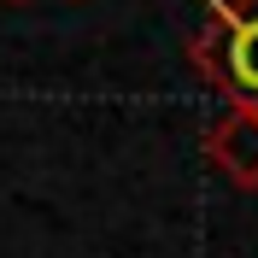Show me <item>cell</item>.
I'll return each mask as SVG.
<instances>
[{"mask_svg":"<svg viewBox=\"0 0 258 258\" xmlns=\"http://www.w3.org/2000/svg\"><path fill=\"white\" fill-rule=\"evenodd\" d=\"M217 24V94L258 106V0H223Z\"/></svg>","mask_w":258,"mask_h":258,"instance_id":"cell-1","label":"cell"},{"mask_svg":"<svg viewBox=\"0 0 258 258\" xmlns=\"http://www.w3.org/2000/svg\"><path fill=\"white\" fill-rule=\"evenodd\" d=\"M206 153H211V164H217L235 188H258V106L229 100V112L217 117L211 135H206Z\"/></svg>","mask_w":258,"mask_h":258,"instance_id":"cell-2","label":"cell"}]
</instances>
